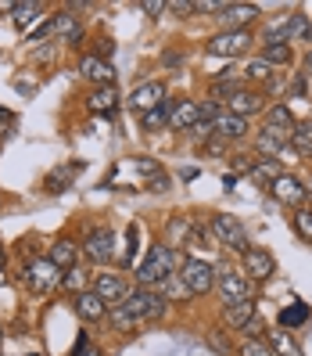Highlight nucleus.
Segmentation results:
<instances>
[{
  "mask_svg": "<svg viewBox=\"0 0 312 356\" xmlns=\"http://www.w3.org/2000/svg\"><path fill=\"white\" fill-rule=\"evenodd\" d=\"M180 266H183V259H180V252H176V245H151L148 259H144L140 270H137V281H140V288L165 284L169 277L180 274Z\"/></svg>",
  "mask_w": 312,
  "mask_h": 356,
  "instance_id": "nucleus-1",
  "label": "nucleus"
},
{
  "mask_svg": "<svg viewBox=\"0 0 312 356\" xmlns=\"http://www.w3.org/2000/svg\"><path fill=\"white\" fill-rule=\"evenodd\" d=\"M22 281L33 291H40V296H47V291H58L61 284H65V270H61L58 263H51L47 256H33L22 266Z\"/></svg>",
  "mask_w": 312,
  "mask_h": 356,
  "instance_id": "nucleus-2",
  "label": "nucleus"
},
{
  "mask_svg": "<svg viewBox=\"0 0 312 356\" xmlns=\"http://www.w3.org/2000/svg\"><path fill=\"white\" fill-rule=\"evenodd\" d=\"M119 306H126L137 321H162L165 309H169V299L155 288H137L126 296V302H119Z\"/></svg>",
  "mask_w": 312,
  "mask_h": 356,
  "instance_id": "nucleus-3",
  "label": "nucleus"
},
{
  "mask_svg": "<svg viewBox=\"0 0 312 356\" xmlns=\"http://www.w3.org/2000/svg\"><path fill=\"white\" fill-rule=\"evenodd\" d=\"M180 281L191 296H208L216 288V266L205 263V259H183L180 266Z\"/></svg>",
  "mask_w": 312,
  "mask_h": 356,
  "instance_id": "nucleus-4",
  "label": "nucleus"
},
{
  "mask_svg": "<svg viewBox=\"0 0 312 356\" xmlns=\"http://www.w3.org/2000/svg\"><path fill=\"white\" fill-rule=\"evenodd\" d=\"M216 288H219V296L226 306H234V302H248L252 299V281H248L244 274H237L234 266H216Z\"/></svg>",
  "mask_w": 312,
  "mask_h": 356,
  "instance_id": "nucleus-5",
  "label": "nucleus"
},
{
  "mask_svg": "<svg viewBox=\"0 0 312 356\" xmlns=\"http://www.w3.org/2000/svg\"><path fill=\"white\" fill-rule=\"evenodd\" d=\"M212 238L219 245H226L230 252L244 256L248 248H252V238H248V230L234 220V216H212Z\"/></svg>",
  "mask_w": 312,
  "mask_h": 356,
  "instance_id": "nucleus-6",
  "label": "nucleus"
},
{
  "mask_svg": "<svg viewBox=\"0 0 312 356\" xmlns=\"http://www.w3.org/2000/svg\"><path fill=\"white\" fill-rule=\"evenodd\" d=\"M259 8L255 4H219V22L230 33H252V26L259 22Z\"/></svg>",
  "mask_w": 312,
  "mask_h": 356,
  "instance_id": "nucleus-7",
  "label": "nucleus"
},
{
  "mask_svg": "<svg viewBox=\"0 0 312 356\" xmlns=\"http://www.w3.org/2000/svg\"><path fill=\"white\" fill-rule=\"evenodd\" d=\"M248 47H252V33H230V29H223V33H216L212 40H208V54H212V58H237Z\"/></svg>",
  "mask_w": 312,
  "mask_h": 356,
  "instance_id": "nucleus-8",
  "label": "nucleus"
},
{
  "mask_svg": "<svg viewBox=\"0 0 312 356\" xmlns=\"http://www.w3.org/2000/svg\"><path fill=\"white\" fill-rule=\"evenodd\" d=\"M169 97V90H165V83L162 79H151V83H140V87L130 94V108L137 112V115H148V112H155L158 104Z\"/></svg>",
  "mask_w": 312,
  "mask_h": 356,
  "instance_id": "nucleus-9",
  "label": "nucleus"
},
{
  "mask_svg": "<svg viewBox=\"0 0 312 356\" xmlns=\"http://www.w3.org/2000/svg\"><path fill=\"white\" fill-rule=\"evenodd\" d=\"M83 252H87L94 263H112L115 256V230L112 227H94L87 241H83Z\"/></svg>",
  "mask_w": 312,
  "mask_h": 356,
  "instance_id": "nucleus-10",
  "label": "nucleus"
},
{
  "mask_svg": "<svg viewBox=\"0 0 312 356\" xmlns=\"http://www.w3.org/2000/svg\"><path fill=\"white\" fill-rule=\"evenodd\" d=\"M241 263H244V277L248 281H269L277 274V259L266 252V248H248V252L241 256Z\"/></svg>",
  "mask_w": 312,
  "mask_h": 356,
  "instance_id": "nucleus-11",
  "label": "nucleus"
},
{
  "mask_svg": "<svg viewBox=\"0 0 312 356\" xmlns=\"http://www.w3.org/2000/svg\"><path fill=\"white\" fill-rule=\"evenodd\" d=\"M226 112H234L241 119H252V115L266 112V94L255 90V87H241L230 101H226Z\"/></svg>",
  "mask_w": 312,
  "mask_h": 356,
  "instance_id": "nucleus-12",
  "label": "nucleus"
},
{
  "mask_svg": "<svg viewBox=\"0 0 312 356\" xmlns=\"http://www.w3.org/2000/svg\"><path fill=\"white\" fill-rule=\"evenodd\" d=\"M269 191H273V198L284 202V205H302L309 198V187L298 177H291V173H280L273 184H269Z\"/></svg>",
  "mask_w": 312,
  "mask_h": 356,
  "instance_id": "nucleus-13",
  "label": "nucleus"
},
{
  "mask_svg": "<svg viewBox=\"0 0 312 356\" xmlns=\"http://www.w3.org/2000/svg\"><path fill=\"white\" fill-rule=\"evenodd\" d=\"M94 291L108 302V306H119V302H126L130 296V284L122 281V274H94Z\"/></svg>",
  "mask_w": 312,
  "mask_h": 356,
  "instance_id": "nucleus-14",
  "label": "nucleus"
},
{
  "mask_svg": "<svg viewBox=\"0 0 312 356\" xmlns=\"http://www.w3.org/2000/svg\"><path fill=\"white\" fill-rule=\"evenodd\" d=\"M79 76L90 79L94 87H108V83H115V65L101 61L97 54H83L79 58Z\"/></svg>",
  "mask_w": 312,
  "mask_h": 356,
  "instance_id": "nucleus-15",
  "label": "nucleus"
},
{
  "mask_svg": "<svg viewBox=\"0 0 312 356\" xmlns=\"http://www.w3.org/2000/svg\"><path fill=\"white\" fill-rule=\"evenodd\" d=\"M119 87L115 83H108V87H94L90 90V97H87V108L94 112V115H112L115 108H119Z\"/></svg>",
  "mask_w": 312,
  "mask_h": 356,
  "instance_id": "nucleus-16",
  "label": "nucleus"
},
{
  "mask_svg": "<svg viewBox=\"0 0 312 356\" xmlns=\"http://www.w3.org/2000/svg\"><path fill=\"white\" fill-rule=\"evenodd\" d=\"M51 36L54 40H61V44H79V40H83V22H79V18L76 15H69V11H61L58 18H54V22H51Z\"/></svg>",
  "mask_w": 312,
  "mask_h": 356,
  "instance_id": "nucleus-17",
  "label": "nucleus"
},
{
  "mask_svg": "<svg viewBox=\"0 0 312 356\" xmlns=\"http://www.w3.org/2000/svg\"><path fill=\"white\" fill-rule=\"evenodd\" d=\"M212 130H216V137H223L226 144H230V140H244V137H248V119H241V115H234V112H223V115L212 122Z\"/></svg>",
  "mask_w": 312,
  "mask_h": 356,
  "instance_id": "nucleus-18",
  "label": "nucleus"
},
{
  "mask_svg": "<svg viewBox=\"0 0 312 356\" xmlns=\"http://www.w3.org/2000/svg\"><path fill=\"white\" fill-rule=\"evenodd\" d=\"M76 313L83 321H101L104 313H108V302H104L94 288H87V291H79V296H76Z\"/></svg>",
  "mask_w": 312,
  "mask_h": 356,
  "instance_id": "nucleus-19",
  "label": "nucleus"
},
{
  "mask_svg": "<svg viewBox=\"0 0 312 356\" xmlns=\"http://www.w3.org/2000/svg\"><path fill=\"white\" fill-rule=\"evenodd\" d=\"M173 130H194L198 127V101L191 97H180L173 104V122H169Z\"/></svg>",
  "mask_w": 312,
  "mask_h": 356,
  "instance_id": "nucleus-20",
  "label": "nucleus"
},
{
  "mask_svg": "<svg viewBox=\"0 0 312 356\" xmlns=\"http://www.w3.org/2000/svg\"><path fill=\"white\" fill-rule=\"evenodd\" d=\"M173 104H176V101H169V97H165V101L158 104L155 112L140 115V130H148V134H158V130H165V127L173 122Z\"/></svg>",
  "mask_w": 312,
  "mask_h": 356,
  "instance_id": "nucleus-21",
  "label": "nucleus"
},
{
  "mask_svg": "<svg viewBox=\"0 0 312 356\" xmlns=\"http://www.w3.org/2000/svg\"><path fill=\"white\" fill-rule=\"evenodd\" d=\"M266 346L273 349V356H305L302 346L295 342V334L284 331V327H280V331H269V334H266Z\"/></svg>",
  "mask_w": 312,
  "mask_h": 356,
  "instance_id": "nucleus-22",
  "label": "nucleus"
},
{
  "mask_svg": "<svg viewBox=\"0 0 312 356\" xmlns=\"http://www.w3.org/2000/svg\"><path fill=\"white\" fill-rule=\"evenodd\" d=\"M47 259H51V263H58L61 270H69V266H76V259H79V245H76L72 238H61V241H54V245H51Z\"/></svg>",
  "mask_w": 312,
  "mask_h": 356,
  "instance_id": "nucleus-23",
  "label": "nucleus"
},
{
  "mask_svg": "<svg viewBox=\"0 0 312 356\" xmlns=\"http://www.w3.org/2000/svg\"><path fill=\"white\" fill-rule=\"evenodd\" d=\"M291 148H295L302 159H312V119L298 122L295 134H291Z\"/></svg>",
  "mask_w": 312,
  "mask_h": 356,
  "instance_id": "nucleus-24",
  "label": "nucleus"
},
{
  "mask_svg": "<svg viewBox=\"0 0 312 356\" xmlns=\"http://www.w3.org/2000/svg\"><path fill=\"white\" fill-rule=\"evenodd\" d=\"M262 61H269V65H291L295 61V51H291V44H262Z\"/></svg>",
  "mask_w": 312,
  "mask_h": 356,
  "instance_id": "nucleus-25",
  "label": "nucleus"
},
{
  "mask_svg": "<svg viewBox=\"0 0 312 356\" xmlns=\"http://www.w3.org/2000/svg\"><path fill=\"white\" fill-rule=\"evenodd\" d=\"M255 313H259V309H255V302H252V299H248V302H234V306H226V324L241 331L248 321L255 317Z\"/></svg>",
  "mask_w": 312,
  "mask_h": 356,
  "instance_id": "nucleus-26",
  "label": "nucleus"
},
{
  "mask_svg": "<svg viewBox=\"0 0 312 356\" xmlns=\"http://www.w3.org/2000/svg\"><path fill=\"white\" fill-rule=\"evenodd\" d=\"M312 317V309L305 306V302H291V306H284L280 309V327L287 331V327H298V324H305Z\"/></svg>",
  "mask_w": 312,
  "mask_h": 356,
  "instance_id": "nucleus-27",
  "label": "nucleus"
},
{
  "mask_svg": "<svg viewBox=\"0 0 312 356\" xmlns=\"http://www.w3.org/2000/svg\"><path fill=\"white\" fill-rule=\"evenodd\" d=\"M87 284H90V270L87 266H69L65 270V284H61V288H65V291H72V296H79V291H87Z\"/></svg>",
  "mask_w": 312,
  "mask_h": 356,
  "instance_id": "nucleus-28",
  "label": "nucleus"
},
{
  "mask_svg": "<svg viewBox=\"0 0 312 356\" xmlns=\"http://www.w3.org/2000/svg\"><path fill=\"white\" fill-rule=\"evenodd\" d=\"M40 15H44V4H15V11H11V22H15L18 29H29Z\"/></svg>",
  "mask_w": 312,
  "mask_h": 356,
  "instance_id": "nucleus-29",
  "label": "nucleus"
},
{
  "mask_svg": "<svg viewBox=\"0 0 312 356\" xmlns=\"http://www.w3.org/2000/svg\"><path fill=\"white\" fill-rule=\"evenodd\" d=\"M255 152H259L262 159H277V155H284V140H277L273 134L259 130V134H255Z\"/></svg>",
  "mask_w": 312,
  "mask_h": 356,
  "instance_id": "nucleus-30",
  "label": "nucleus"
},
{
  "mask_svg": "<svg viewBox=\"0 0 312 356\" xmlns=\"http://www.w3.org/2000/svg\"><path fill=\"white\" fill-rule=\"evenodd\" d=\"M280 173H284V170H280V159H259V162L252 165V177H255V180H266V184H273Z\"/></svg>",
  "mask_w": 312,
  "mask_h": 356,
  "instance_id": "nucleus-31",
  "label": "nucleus"
},
{
  "mask_svg": "<svg viewBox=\"0 0 312 356\" xmlns=\"http://www.w3.org/2000/svg\"><path fill=\"white\" fill-rule=\"evenodd\" d=\"M295 40H312V22H309V15H302V11L291 15V44H295Z\"/></svg>",
  "mask_w": 312,
  "mask_h": 356,
  "instance_id": "nucleus-32",
  "label": "nucleus"
},
{
  "mask_svg": "<svg viewBox=\"0 0 312 356\" xmlns=\"http://www.w3.org/2000/svg\"><path fill=\"white\" fill-rule=\"evenodd\" d=\"M291 223H295V230H298V238L312 245V209H298V213L291 216Z\"/></svg>",
  "mask_w": 312,
  "mask_h": 356,
  "instance_id": "nucleus-33",
  "label": "nucleus"
},
{
  "mask_svg": "<svg viewBox=\"0 0 312 356\" xmlns=\"http://www.w3.org/2000/svg\"><path fill=\"white\" fill-rule=\"evenodd\" d=\"M72 173H76V165H61L58 173H51V177H47V191H51V195L65 191V187H69V180H72Z\"/></svg>",
  "mask_w": 312,
  "mask_h": 356,
  "instance_id": "nucleus-34",
  "label": "nucleus"
},
{
  "mask_svg": "<svg viewBox=\"0 0 312 356\" xmlns=\"http://www.w3.org/2000/svg\"><path fill=\"white\" fill-rule=\"evenodd\" d=\"M237 90H241L237 79H223V76H219V79L212 83V101H230Z\"/></svg>",
  "mask_w": 312,
  "mask_h": 356,
  "instance_id": "nucleus-35",
  "label": "nucleus"
},
{
  "mask_svg": "<svg viewBox=\"0 0 312 356\" xmlns=\"http://www.w3.org/2000/svg\"><path fill=\"white\" fill-rule=\"evenodd\" d=\"M112 324H115V331H133L140 321L133 317L126 306H112Z\"/></svg>",
  "mask_w": 312,
  "mask_h": 356,
  "instance_id": "nucleus-36",
  "label": "nucleus"
},
{
  "mask_svg": "<svg viewBox=\"0 0 312 356\" xmlns=\"http://www.w3.org/2000/svg\"><path fill=\"white\" fill-rule=\"evenodd\" d=\"M269 69H273V65H269V61L255 58V61H248V69H244V76L252 79V83H266L269 76H273V72H269Z\"/></svg>",
  "mask_w": 312,
  "mask_h": 356,
  "instance_id": "nucleus-37",
  "label": "nucleus"
},
{
  "mask_svg": "<svg viewBox=\"0 0 312 356\" xmlns=\"http://www.w3.org/2000/svg\"><path fill=\"white\" fill-rule=\"evenodd\" d=\"M237 356H273V349H269L262 339H244L237 346Z\"/></svg>",
  "mask_w": 312,
  "mask_h": 356,
  "instance_id": "nucleus-38",
  "label": "nucleus"
},
{
  "mask_svg": "<svg viewBox=\"0 0 312 356\" xmlns=\"http://www.w3.org/2000/svg\"><path fill=\"white\" fill-rule=\"evenodd\" d=\"M205 339H208V346H212L219 356H226V353H230V339H226V334H223L219 327H208V331H205Z\"/></svg>",
  "mask_w": 312,
  "mask_h": 356,
  "instance_id": "nucleus-39",
  "label": "nucleus"
},
{
  "mask_svg": "<svg viewBox=\"0 0 312 356\" xmlns=\"http://www.w3.org/2000/svg\"><path fill=\"white\" fill-rule=\"evenodd\" d=\"M223 115L219 101H198V122H216Z\"/></svg>",
  "mask_w": 312,
  "mask_h": 356,
  "instance_id": "nucleus-40",
  "label": "nucleus"
},
{
  "mask_svg": "<svg viewBox=\"0 0 312 356\" xmlns=\"http://www.w3.org/2000/svg\"><path fill=\"white\" fill-rule=\"evenodd\" d=\"M137 238H140V227L137 223H130V230H126V256H122V263H133V252H137Z\"/></svg>",
  "mask_w": 312,
  "mask_h": 356,
  "instance_id": "nucleus-41",
  "label": "nucleus"
},
{
  "mask_svg": "<svg viewBox=\"0 0 312 356\" xmlns=\"http://www.w3.org/2000/svg\"><path fill=\"white\" fill-rule=\"evenodd\" d=\"M241 331H244V339H259V334H262V317H259V313H255V317L248 321V324H244Z\"/></svg>",
  "mask_w": 312,
  "mask_h": 356,
  "instance_id": "nucleus-42",
  "label": "nucleus"
},
{
  "mask_svg": "<svg viewBox=\"0 0 312 356\" xmlns=\"http://www.w3.org/2000/svg\"><path fill=\"white\" fill-rule=\"evenodd\" d=\"M140 11H144V15H151V18H158V15L165 11V4H162V0H144Z\"/></svg>",
  "mask_w": 312,
  "mask_h": 356,
  "instance_id": "nucleus-43",
  "label": "nucleus"
},
{
  "mask_svg": "<svg viewBox=\"0 0 312 356\" xmlns=\"http://www.w3.org/2000/svg\"><path fill=\"white\" fill-rule=\"evenodd\" d=\"M165 11H173V15H191L194 4H187V0H173V4H165Z\"/></svg>",
  "mask_w": 312,
  "mask_h": 356,
  "instance_id": "nucleus-44",
  "label": "nucleus"
},
{
  "mask_svg": "<svg viewBox=\"0 0 312 356\" xmlns=\"http://www.w3.org/2000/svg\"><path fill=\"white\" fill-rule=\"evenodd\" d=\"M94 54H97V58L104 61L108 54H115V44H112V40H97V51H94Z\"/></svg>",
  "mask_w": 312,
  "mask_h": 356,
  "instance_id": "nucleus-45",
  "label": "nucleus"
},
{
  "mask_svg": "<svg viewBox=\"0 0 312 356\" xmlns=\"http://www.w3.org/2000/svg\"><path fill=\"white\" fill-rule=\"evenodd\" d=\"M137 165H140V173H148V177H151V180H155V177H158V162H151V159H140V162H137Z\"/></svg>",
  "mask_w": 312,
  "mask_h": 356,
  "instance_id": "nucleus-46",
  "label": "nucleus"
},
{
  "mask_svg": "<svg viewBox=\"0 0 312 356\" xmlns=\"http://www.w3.org/2000/svg\"><path fill=\"white\" fill-rule=\"evenodd\" d=\"M47 33H51V22H44V26H36V29L29 33V44H33V40H44Z\"/></svg>",
  "mask_w": 312,
  "mask_h": 356,
  "instance_id": "nucleus-47",
  "label": "nucleus"
},
{
  "mask_svg": "<svg viewBox=\"0 0 312 356\" xmlns=\"http://www.w3.org/2000/svg\"><path fill=\"white\" fill-rule=\"evenodd\" d=\"M151 191H169V180H165V177L158 173V177L151 180Z\"/></svg>",
  "mask_w": 312,
  "mask_h": 356,
  "instance_id": "nucleus-48",
  "label": "nucleus"
},
{
  "mask_svg": "<svg viewBox=\"0 0 312 356\" xmlns=\"http://www.w3.org/2000/svg\"><path fill=\"white\" fill-rule=\"evenodd\" d=\"M51 54H54V47H40V51H36V58H40V61H47Z\"/></svg>",
  "mask_w": 312,
  "mask_h": 356,
  "instance_id": "nucleus-49",
  "label": "nucleus"
},
{
  "mask_svg": "<svg viewBox=\"0 0 312 356\" xmlns=\"http://www.w3.org/2000/svg\"><path fill=\"white\" fill-rule=\"evenodd\" d=\"M305 76H312V51H309V58H305Z\"/></svg>",
  "mask_w": 312,
  "mask_h": 356,
  "instance_id": "nucleus-50",
  "label": "nucleus"
},
{
  "mask_svg": "<svg viewBox=\"0 0 312 356\" xmlns=\"http://www.w3.org/2000/svg\"><path fill=\"white\" fill-rule=\"evenodd\" d=\"M0 122H11V112L8 108H0Z\"/></svg>",
  "mask_w": 312,
  "mask_h": 356,
  "instance_id": "nucleus-51",
  "label": "nucleus"
},
{
  "mask_svg": "<svg viewBox=\"0 0 312 356\" xmlns=\"http://www.w3.org/2000/svg\"><path fill=\"white\" fill-rule=\"evenodd\" d=\"M79 356H101V349H83Z\"/></svg>",
  "mask_w": 312,
  "mask_h": 356,
  "instance_id": "nucleus-52",
  "label": "nucleus"
},
{
  "mask_svg": "<svg viewBox=\"0 0 312 356\" xmlns=\"http://www.w3.org/2000/svg\"><path fill=\"white\" fill-rule=\"evenodd\" d=\"M0 266H4V245H0Z\"/></svg>",
  "mask_w": 312,
  "mask_h": 356,
  "instance_id": "nucleus-53",
  "label": "nucleus"
},
{
  "mask_svg": "<svg viewBox=\"0 0 312 356\" xmlns=\"http://www.w3.org/2000/svg\"><path fill=\"white\" fill-rule=\"evenodd\" d=\"M4 281H8V277H4V270H0V284H4Z\"/></svg>",
  "mask_w": 312,
  "mask_h": 356,
  "instance_id": "nucleus-54",
  "label": "nucleus"
},
{
  "mask_svg": "<svg viewBox=\"0 0 312 356\" xmlns=\"http://www.w3.org/2000/svg\"><path fill=\"white\" fill-rule=\"evenodd\" d=\"M0 342H4V327H0Z\"/></svg>",
  "mask_w": 312,
  "mask_h": 356,
  "instance_id": "nucleus-55",
  "label": "nucleus"
}]
</instances>
